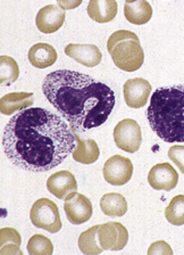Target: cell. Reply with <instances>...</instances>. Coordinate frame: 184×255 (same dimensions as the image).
I'll return each mask as SVG.
<instances>
[{
    "label": "cell",
    "instance_id": "cell-1",
    "mask_svg": "<svg viewBox=\"0 0 184 255\" xmlns=\"http://www.w3.org/2000/svg\"><path fill=\"white\" fill-rule=\"evenodd\" d=\"M75 146V135L67 123L57 114L40 107L18 112L2 132L7 158L31 172L55 169L72 155Z\"/></svg>",
    "mask_w": 184,
    "mask_h": 255
},
{
    "label": "cell",
    "instance_id": "cell-8",
    "mask_svg": "<svg viewBox=\"0 0 184 255\" xmlns=\"http://www.w3.org/2000/svg\"><path fill=\"white\" fill-rule=\"evenodd\" d=\"M103 178L113 186H123L129 182L133 174V164L131 159L122 155H114L108 158L103 165Z\"/></svg>",
    "mask_w": 184,
    "mask_h": 255
},
{
    "label": "cell",
    "instance_id": "cell-13",
    "mask_svg": "<svg viewBox=\"0 0 184 255\" xmlns=\"http://www.w3.org/2000/svg\"><path fill=\"white\" fill-rule=\"evenodd\" d=\"M65 22V10L57 5H48L39 10L35 18L37 27L42 33H54Z\"/></svg>",
    "mask_w": 184,
    "mask_h": 255
},
{
    "label": "cell",
    "instance_id": "cell-2",
    "mask_svg": "<svg viewBox=\"0 0 184 255\" xmlns=\"http://www.w3.org/2000/svg\"><path fill=\"white\" fill-rule=\"evenodd\" d=\"M42 93L73 131L103 125L115 106L111 88L77 71L51 72L43 80Z\"/></svg>",
    "mask_w": 184,
    "mask_h": 255
},
{
    "label": "cell",
    "instance_id": "cell-19",
    "mask_svg": "<svg viewBox=\"0 0 184 255\" xmlns=\"http://www.w3.org/2000/svg\"><path fill=\"white\" fill-rule=\"evenodd\" d=\"M124 15L130 23L142 25L149 22L153 17V7L146 0H138V1L127 0L124 6Z\"/></svg>",
    "mask_w": 184,
    "mask_h": 255
},
{
    "label": "cell",
    "instance_id": "cell-7",
    "mask_svg": "<svg viewBox=\"0 0 184 255\" xmlns=\"http://www.w3.org/2000/svg\"><path fill=\"white\" fill-rule=\"evenodd\" d=\"M98 242L103 251H121L129 242V231L119 222H106L98 227Z\"/></svg>",
    "mask_w": 184,
    "mask_h": 255
},
{
    "label": "cell",
    "instance_id": "cell-12",
    "mask_svg": "<svg viewBox=\"0 0 184 255\" xmlns=\"http://www.w3.org/2000/svg\"><path fill=\"white\" fill-rule=\"evenodd\" d=\"M148 182L156 190L171 191L178 185L179 173L169 163H159L151 167Z\"/></svg>",
    "mask_w": 184,
    "mask_h": 255
},
{
    "label": "cell",
    "instance_id": "cell-24",
    "mask_svg": "<svg viewBox=\"0 0 184 255\" xmlns=\"http://www.w3.org/2000/svg\"><path fill=\"white\" fill-rule=\"evenodd\" d=\"M165 217L172 225H184V195H178L172 198L170 205L165 209Z\"/></svg>",
    "mask_w": 184,
    "mask_h": 255
},
{
    "label": "cell",
    "instance_id": "cell-26",
    "mask_svg": "<svg viewBox=\"0 0 184 255\" xmlns=\"http://www.w3.org/2000/svg\"><path fill=\"white\" fill-rule=\"evenodd\" d=\"M169 157L184 174V146H172L169 150Z\"/></svg>",
    "mask_w": 184,
    "mask_h": 255
},
{
    "label": "cell",
    "instance_id": "cell-10",
    "mask_svg": "<svg viewBox=\"0 0 184 255\" xmlns=\"http://www.w3.org/2000/svg\"><path fill=\"white\" fill-rule=\"evenodd\" d=\"M124 99L131 109H141L148 103L151 94V85L146 79L134 78L124 83Z\"/></svg>",
    "mask_w": 184,
    "mask_h": 255
},
{
    "label": "cell",
    "instance_id": "cell-6",
    "mask_svg": "<svg viewBox=\"0 0 184 255\" xmlns=\"http://www.w3.org/2000/svg\"><path fill=\"white\" fill-rule=\"evenodd\" d=\"M114 140L118 148L135 153L140 149L142 142L141 128L133 119H125L118 122L114 128Z\"/></svg>",
    "mask_w": 184,
    "mask_h": 255
},
{
    "label": "cell",
    "instance_id": "cell-21",
    "mask_svg": "<svg viewBox=\"0 0 184 255\" xmlns=\"http://www.w3.org/2000/svg\"><path fill=\"white\" fill-rule=\"evenodd\" d=\"M21 235L16 229L6 227L0 229V254L1 255H23L21 250Z\"/></svg>",
    "mask_w": 184,
    "mask_h": 255
},
{
    "label": "cell",
    "instance_id": "cell-18",
    "mask_svg": "<svg viewBox=\"0 0 184 255\" xmlns=\"http://www.w3.org/2000/svg\"><path fill=\"white\" fill-rule=\"evenodd\" d=\"M88 15L98 23L111 22L117 15L115 0H91L88 5Z\"/></svg>",
    "mask_w": 184,
    "mask_h": 255
},
{
    "label": "cell",
    "instance_id": "cell-25",
    "mask_svg": "<svg viewBox=\"0 0 184 255\" xmlns=\"http://www.w3.org/2000/svg\"><path fill=\"white\" fill-rule=\"evenodd\" d=\"M27 252L31 255H51L54 252L53 242L43 235L35 234L27 242Z\"/></svg>",
    "mask_w": 184,
    "mask_h": 255
},
{
    "label": "cell",
    "instance_id": "cell-27",
    "mask_svg": "<svg viewBox=\"0 0 184 255\" xmlns=\"http://www.w3.org/2000/svg\"><path fill=\"white\" fill-rule=\"evenodd\" d=\"M148 255H173V250L166 242L158 241L150 245Z\"/></svg>",
    "mask_w": 184,
    "mask_h": 255
},
{
    "label": "cell",
    "instance_id": "cell-15",
    "mask_svg": "<svg viewBox=\"0 0 184 255\" xmlns=\"http://www.w3.org/2000/svg\"><path fill=\"white\" fill-rule=\"evenodd\" d=\"M27 58L32 66L37 69H47L57 61V51L49 43H37L29 50Z\"/></svg>",
    "mask_w": 184,
    "mask_h": 255
},
{
    "label": "cell",
    "instance_id": "cell-20",
    "mask_svg": "<svg viewBox=\"0 0 184 255\" xmlns=\"http://www.w3.org/2000/svg\"><path fill=\"white\" fill-rule=\"evenodd\" d=\"M100 209L108 217H123L127 212V202L122 194H105L100 198Z\"/></svg>",
    "mask_w": 184,
    "mask_h": 255
},
{
    "label": "cell",
    "instance_id": "cell-11",
    "mask_svg": "<svg viewBox=\"0 0 184 255\" xmlns=\"http://www.w3.org/2000/svg\"><path fill=\"white\" fill-rule=\"evenodd\" d=\"M47 188L55 197L67 201L78 193V182L70 171L62 170L50 175L47 180Z\"/></svg>",
    "mask_w": 184,
    "mask_h": 255
},
{
    "label": "cell",
    "instance_id": "cell-23",
    "mask_svg": "<svg viewBox=\"0 0 184 255\" xmlns=\"http://www.w3.org/2000/svg\"><path fill=\"white\" fill-rule=\"evenodd\" d=\"M0 85L2 87L14 83L19 77V67L14 58L2 55L0 57Z\"/></svg>",
    "mask_w": 184,
    "mask_h": 255
},
{
    "label": "cell",
    "instance_id": "cell-22",
    "mask_svg": "<svg viewBox=\"0 0 184 255\" xmlns=\"http://www.w3.org/2000/svg\"><path fill=\"white\" fill-rule=\"evenodd\" d=\"M98 227L93 226L80 235L79 247L82 253L88 255H97L102 252V249L98 242Z\"/></svg>",
    "mask_w": 184,
    "mask_h": 255
},
{
    "label": "cell",
    "instance_id": "cell-5",
    "mask_svg": "<svg viewBox=\"0 0 184 255\" xmlns=\"http://www.w3.org/2000/svg\"><path fill=\"white\" fill-rule=\"evenodd\" d=\"M30 219L34 227L51 234L58 233L63 226L58 206L49 198H40L34 203L30 212Z\"/></svg>",
    "mask_w": 184,
    "mask_h": 255
},
{
    "label": "cell",
    "instance_id": "cell-16",
    "mask_svg": "<svg viewBox=\"0 0 184 255\" xmlns=\"http://www.w3.org/2000/svg\"><path fill=\"white\" fill-rule=\"evenodd\" d=\"M34 95L32 93L7 94L0 99V112L3 115H11L16 111H24L33 105Z\"/></svg>",
    "mask_w": 184,
    "mask_h": 255
},
{
    "label": "cell",
    "instance_id": "cell-9",
    "mask_svg": "<svg viewBox=\"0 0 184 255\" xmlns=\"http://www.w3.org/2000/svg\"><path fill=\"white\" fill-rule=\"evenodd\" d=\"M67 220L73 225H82L89 221L93 212V207L89 198L83 194L75 193L70 199L64 203Z\"/></svg>",
    "mask_w": 184,
    "mask_h": 255
},
{
    "label": "cell",
    "instance_id": "cell-3",
    "mask_svg": "<svg viewBox=\"0 0 184 255\" xmlns=\"http://www.w3.org/2000/svg\"><path fill=\"white\" fill-rule=\"evenodd\" d=\"M147 119L166 142H184V85L163 87L151 96Z\"/></svg>",
    "mask_w": 184,
    "mask_h": 255
},
{
    "label": "cell",
    "instance_id": "cell-17",
    "mask_svg": "<svg viewBox=\"0 0 184 255\" xmlns=\"http://www.w3.org/2000/svg\"><path fill=\"white\" fill-rule=\"evenodd\" d=\"M74 133V132H73ZM77 146L72 153V157L81 164H92L99 158L100 150L98 143L93 139H82L74 133Z\"/></svg>",
    "mask_w": 184,
    "mask_h": 255
},
{
    "label": "cell",
    "instance_id": "cell-28",
    "mask_svg": "<svg viewBox=\"0 0 184 255\" xmlns=\"http://www.w3.org/2000/svg\"><path fill=\"white\" fill-rule=\"evenodd\" d=\"M79 5H81V1H74V2H64V1H59L58 6L63 8V9H72V8L77 7Z\"/></svg>",
    "mask_w": 184,
    "mask_h": 255
},
{
    "label": "cell",
    "instance_id": "cell-4",
    "mask_svg": "<svg viewBox=\"0 0 184 255\" xmlns=\"http://www.w3.org/2000/svg\"><path fill=\"white\" fill-rule=\"evenodd\" d=\"M107 49L115 65L125 72L138 71L145 62V53L140 39L131 31L114 32L108 39Z\"/></svg>",
    "mask_w": 184,
    "mask_h": 255
},
{
    "label": "cell",
    "instance_id": "cell-14",
    "mask_svg": "<svg viewBox=\"0 0 184 255\" xmlns=\"http://www.w3.org/2000/svg\"><path fill=\"white\" fill-rule=\"evenodd\" d=\"M65 54L87 67L97 66L102 58L101 51L94 45L70 43L65 47Z\"/></svg>",
    "mask_w": 184,
    "mask_h": 255
}]
</instances>
